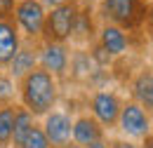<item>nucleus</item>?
Masks as SVG:
<instances>
[{"mask_svg":"<svg viewBox=\"0 0 153 148\" xmlns=\"http://www.w3.org/2000/svg\"><path fill=\"white\" fill-rule=\"evenodd\" d=\"M59 94H61L59 80L42 68H33L17 82V96L21 101L19 106H24L36 120L45 118L50 111L57 108Z\"/></svg>","mask_w":153,"mask_h":148,"instance_id":"nucleus-1","label":"nucleus"},{"mask_svg":"<svg viewBox=\"0 0 153 148\" xmlns=\"http://www.w3.org/2000/svg\"><path fill=\"white\" fill-rule=\"evenodd\" d=\"M99 12L104 24H113L123 31H139L141 24L149 17V2L146 0H101Z\"/></svg>","mask_w":153,"mask_h":148,"instance_id":"nucleus-2","label":"nucleus"},{"mask_svg":"<svg viewBox=\"0 0 153 148\" xmlns=\"http://www.w3.org/2000/svg\"><path fill=\"white\" fill-rule=\"evenodd\" d=\"M78 12H80V2L78 0H66V2H61L57 7L47 10L40 42H64V45H68Z\"/></svg>","mask_w":153,"mask_h":148,"instance_id":"nucleus-3","label":"nucleus"},{"mask_svg":"<svg viewBox=\"0 0 153 148\" xmlns=\"http://www.w3.org/2000/svg\"><path fill=\"white\" fill-rule=\"evenodd\" d=\"M115 130H120L123 139H127V141H144L149 134H153V115L132 99L123 101Z\"/></svg>","mask_w":153,"mask_h":148,"instance_id":"nucleus-4","label":"nucleus"},{"mask_svg":"<svg viewBox=\"0 0 153 148\" xmlns=\"http://www.w3.org/2000/svg\"><path fill=\"white\" fill-rule=\"evenodd\" d=\"M45 5L40 0H17L14 12H12V21L17 24L19 33L26 40H40L42 36V26H45Z\"/></svg>","mask_w":153,"mask_h":148,"instance_id":"nucleus-5","label":"nucleus"},{"mask_svg":"<svg viewBox=\"0 0 153 148\" xmlns=\"http://www.w3.org/2000/svg\"><path fill=\"white\" fill-rule=\"evenodd\" d=\"M87 108H90V115L108 132V130H115L118 115L123 108V99L111 90H97L87 101Z\"/></svg>","mask_w":153,"mask_h":148,"instance_id":"nucleus-6","label":"nucleus"},{"mask_svg":"<svg viewBox=\"0 0 153 148\" xmlns=\"http://www.w3.org/2000/svg\"><path fill=\"white\" fill-rule=\"evenodd\" d=\"M38 68L47 71L57 80H64L71 68V52L64 42H40L38 45Z\"/></svg>","mask_w":153,"mask_h":148,"instance_id":"nucleus-7","label":"nucleus"},{"mask_svg":"<svg viewBox=\"0 0 153 148\" xmlns=\"http://www.w3.org/2000/svg\"><path fill=\"white\" fill-rule=\"evenodd\" d=\"M40 127H42V132H45L50 146L52 148H64L66 144H71L73 115L66 113V111H57V108H54V111H50L45 118H42Z\"/></svg>","mask_w":153,"mask_h":148,"instance_id":"nucleus-8","label":"nucleus"},{"mask_svg":"<svg viewBox=\"0 0 153 148\" xmlns=\"http://www.w3.org/2000/svg\"><path fill=\"white\" fill-rule=\"evenodd\" d=\"M97 33H99V38H97V40H99V52H104L108 59L123 56L132 47V36H130L127 31L113 26V24H104Z\"/></svg>","mask_w":153,"mask_h":148,"instance_id":"nucleus-9","label":"nucleus"},{"mask_svg":"<svg viewBox=\"0 0 153 148\" xmlns=\"http://www.w3.org/2000/svg\"><path fill=\"white\" fill-rule=\"evenodd\" d=\"M106 139V130L97 122L90 113H80L73 118V130H71V144L85 148L94 141Z\"/></svg>","mask_w":153,"mask_h":148,"instance_id":"nucleus-10","label":"nucleus"},{"mask_svg":"<svg viewBox=\"0 0 153 148\" xmlns=\"http://www.w3.org/2000/svg\"><path fill=\"white\" fill-rule=\"evenodd\" d=\"M21 33L12 19H0V68H7L21 47Z\"/></svg>","mask_w":153,"mask_h":148,"instance_id":"nucleus-11","label":"nucleus"},{"mask_svg":"<svg viewBox=\"0 0 153 148\" xmlns=\"http://www.w3.org/2000/svg\"><path fill=\"white\" fill-rule=\"evenodd\" d=\"M33 68H38V45H24L21 42L19 52L14 54V59L7 66V75L14 82H19L21 78L26 73H31Z\"/></svg>","mask_w":153,"mask_h":148,"instance_id":"nucleus-12","label":"nucleus"},{"mask_svg":"<svg viewBox=\"0 0 153 148\" xmlns=\"http://www.w3.org/2000/svg\"><path fill=\"white\" fill-rule=\"evenodd\" d=\"M36 118L26 111L24 106H14V127H12V148H19L24 139L28 136V132L33 130Z\"/></svg>","mask_w":153,"mask_h":148,"instance_id":"nucleus-13","label":"nucleus"},{"mask_svg":"<svg viewBox=\"0 0 153 148\" xmlns=\"http://www.w3.org/2000/svg\"><path fill=\"white\" fill-rule=\"evenodd\" d=\"M94 40V21H92V12L90 10H82L78 12L76 17V26H73V33H71V40L68 42H92Z\"/></svg>","mask_w":153,"mask_h":148,"instance_id":"nucleus-14","label":"nucleus"},{"mask_svg":"<svg viewBox=\"0 0 153 148\" xmlns=\"http://www.w3.org/2000/svg\"><path fill=\"white\" fill-rule=\"evenodd\" d=\"M12 127H14V104L0 106V148H12Z\"/></svg>","mask_w":153,"mask_h":148,"instance_id":"nucleus-15","label":"nucleus"},{"mask_svg":"<svg viewBox=\"0 0 153 148\" xmlns=\"http://www.w3.org/2000/svg\"><path fill=\"white\" fill-rule=\"evenodd\" d=\"M151 85H153V73L151 71H141L132 82V101L144 106L146 99H149V92H151Z\"/></svg>","mask_w":153,"mask_h":148,"instance_id":"nucleus-16","label":"nucleus"},{"mask_svg":"<svg viewBox=\"0 0 153 148\" xmlns=\"http://www.w3.org/2000/svg\"><path fill=\"white\" fill-rule=\"evenodd\" d=\"M17 99V82L7 75V71H0V106H10Z\"/></svg>","mask_w":153,"mask_h":148,"instance_id":"nucleus-17","label":"nucleus"},{"mask_svg":"<svg viewBox=\"0 0 153 148\" xmlns=\"http://www.w3.org/2000/svg\"><path fill=\"white\" fill-rule=\"evenodd\" d=\"M19 148H52V146H50V141H47V136H45L42 127L36 122L33 130L28 132V136L24 139V144H21Z\"/></svg>","mask_w":153,"mask_h":148,"instance_id":"nucleus-18","label":"nucleus"},{"mask_svg":"<svg viewBox=\"0 0 153 148\" xmlns=\"http://www.w3.org/2000/svg\"><path fill=\"white\" fill-rule=\"evenodd\" d=\"M17 0H0V19H12Z\"/></svg>","mask_w":153,"mask_h":148,"instance_id":"nucleus-19","label":"nucleus"},{"mask_svg":"<svg viewBox=\"0 0 153 148\" xmlns=\"http://www.w3.org/2000/svg\"><path fill=\"white\" fill-rule=\"evenodd\" d=\"M108 148H141L137 141H127V139H113L108 141Z\"/></svg>","mask_w":153,"mask_h":148,"instance_id":"nucleus-20","label":"nucleus"},{"mask_svg":"<svg viewBox=\"0 0 153 148\" xmlns=\"http://www.w3.org/2000/svg\"><path fill=\"white\" fill-rule=\"evenodd\" d=\"M144 108L153 115V85H151V92H149V99H146V104H144Z\"/></svg>","mask_w":153,"mask_h":148,"instance_id":"nucleus-21","label":"nucleus"},{"mask_svg":"<svg viewBox=\"0 0 153 148\" xmlns=\"http://www.w3.org/2000/svg\"><path fill=\"white\" fill-rule=\"evenodd\" d=\"M42 5H45V10H52V7H57V5H61V2H66V0H40Z\"/></svg>","mask_w":153,"mask_h":148,"instance_id":"nucleus-22","label":"nucleus"},{"mask_svg":"<svg viewBox=\"0 0 153 148\" xmlns=\"http://www.w3.org/2000/svg\"><path fill=\"white\" fill-rule=\"evenodd\" d=\"M85 148H108V141L101 139V141H94V144H90V146H85Z\"/></svg>","mask_w":153,"mask_h":148,"instance_id":"nucleus-23","label":"nucleus"},{"mask_svg":"<svg viewBox=\"0 0 153 148\" xmlns=\"http://www.w3.org/2000/svg\"><path fill=\"white\" fill-rule=\"evenodd\" d=\"M141 148H153V134H149V136L141 141Z\"/></svg>","mask_w":153,"mask_h":148,"instance_id":"nucleus-24","label":"nucleus"},{"mask_svg":"<svg viewBox=\"0 0 153 148\" xmlns=\"http://www.w3.org/2000/svg\"><path fill=\"white\" fill-rule=\"evenodd\" d=\"M149 28H151V36H153V7H149Z\"/></svg>","mask_w":153,"mask_h":148,"instance_id":"nucleus-25","label":"nucleus"},{"mask_svg":"<svg viewBox=\"0 0 153 148\" xmlns=\"http://www.w3.org/2000/svg\"><path fill=\"white\" fill-rule=\"evenodd\" d=\"M64 148H80V146H76V144H66Z\"/></svg>","mask_w":153,"mask_h":148,"instance_id":"nucleus-26","label":"nucleus"}]
</instances>
